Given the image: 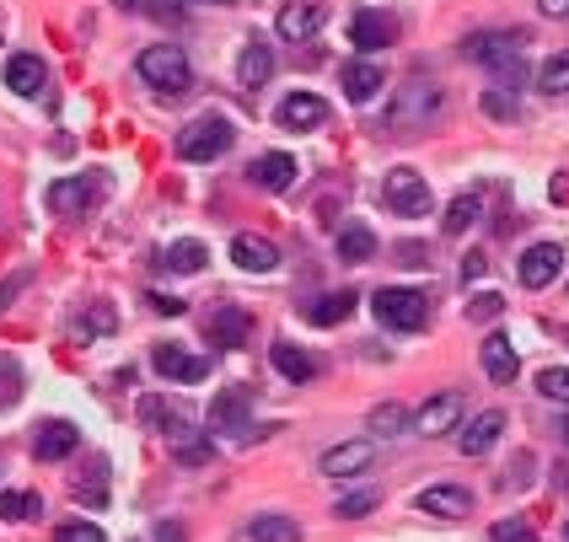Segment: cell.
Segmentation results:
<instances>
[{"label":"cell","mask_w":569,"mask_h":542,"mask_svg":"<svg viewBox=\"0 0 569 542\" xmlns=\"http://www.w3.org/2000/svg\"><path fill=\"white\" fill-rule=\"evenodd\" d=\"M232 140H237L232 119L204 113V119L183 124V135H178V156H183V161H215V156H226V150H232Z\"/></svg>","instance_id":"obj_5"},{"label":"cell","mask_w":569,"mask_h":542,"mask_svg":"<svg viewBox=\"0 0 569 542\" xmlns=\"http://www.w3.org/2000/svg\"><path fill=\"white\" fill-rule=\"evenodd\" d=\"M414 505L425 516H441V521H467L473 516V489L467 483H430L414 494Z\"/></svg>","instance_id":"obj_9"},{"label":"cell","mask_w":569,"mask_h":542,"mask_svg":"<svg viewBox=\"0 0 569 542\" xmlns=\"http://www.w3.org/2000/svg\"><path fill=\"white\" fill-rule=\"evenodd\" d=\"M377 489H355V494H344V499H339V505H333V516H339V521H355V516H371V510H377Z\"/></svg>","instance_id":"obj_40"},{"label":"cell","mask_w":569,"mask_h":542,"mask_svg":"<svg viewBox=\"0 0 569 542\" xmlns=\"http://www.w3.org/2000/svg\"><path fill=\"white\" fill-rule=\"evenodd\" d=\"M339 258H344V264H366V258H377V231L360 226V220H349V226L339 231Z\"/></svg>","instance_id":"obj_29"},{"label":"cell","mask_w":569,"mask_h":542,"mask_svg":"<svg viewBox=\"0 0 569 542\" xmlns=\"http://www.w3.org/2000/svg\"><path fill=\"white\" fill-rule=\"evenodd\" d=\"M489 538H495V542H537V532H532L521 516H500V521L489 527Z\"/></svg>","instance_id":"obj_42"},{"label":"cell","mask_w":569,"mask_h":542,"mask_svg":"<svg viewBox=\"0 0 569 542\" xmlns=\"http://www.w3.org/2000/svg\"><path fill=\"white\" fill-rule=\"evenodd\" d=\"M339 81H344V97L349 103H371L381 86H387V70L377 60H349V65L339 70Z\"/></svg>","instance_id":"obj_22"},{"label":"cell","mask_w":569,"mask_h":542,"mask_svg":"<svg viewBox=\"0 0 569 542\" xmlns=\"http://www.w3.org/2000/svg\"><path fill=\"white\" fill-rule=\"evenodd\" d=\"M457 419H462V393H436L430 404L408 419V430H419V435L436 441V435H446V430H457Z\"/></svg>","instance_id":"obj_15"},{"label":"cell","mask_w":569,"mask_h":542,"mask_svg":"<svg viewBox=\"0 0 569 542\" xmlns=\"http://www.w3.org/2000/svg\"><path fill=\"white\" fill-rule=\"evenodd\" d=\"M204 5H232V0H204Z\"/></svg>","instance_id":"obj_48"},{"label":"cell","mask_w":569,"mask_h":542,"mask_svg":"<svg viewBox=\"0 0 569 542\" xmlns=\"http://www.w3.org/2000/svg\"><path fill=\"white\" fill-rule=\"evenodd\" d=\"M75 499H86V505H108V462H103V457H92V473L75 478Z\"/></svg>","instance_id":"obj_34"},{"label":"cell","mask_w":569,"mask_h":542,"mask_svg":"<svg viewBox=\"0 0 569 542\" xmlns=\"http://www.w3.org/2000/svg\"><path fill=\"white\" fill-rule=\"evenodd\" d=\"M521 49H526V33H521V27H495V33H473V38H462V55H467L473 65L495 70L500 81H515V86H521V75H526Z\"/></svg>","instance_id":"obj_1"},{"label":"cell","mask_w":569,"mask_h":542,"mask_svg":"<svg viewBox=\"0 0 569 542\" xmlns=\"http://www.w3.org/2000/svg\"><path fill=\"white\" fill-rule=\"evenodd\" d=\"M248 183H258L263 194H285L296 183V161L285 150H269V156H258L253 167H248Z\"/></svg>","instance_id":"obj_20"},{"label":"cell","mask_w":569,"mask_h":542,"mask_svg":"<svg viewBox=\"0 0 569 542\" xmlns=\"http://www.w3.org/2000/svg\"><path fill=\"white\" fill-rule=\"evenodd\" d=\"M537 11H543V16H554V22H559V16H569V0H537Z\"/></svg>","instance_id":"obj_47"},{"label":"cell","mask_w":569,"mask_h":542,"mask_svg":"<svg viewBox=\"0 0 569 542\" xmlns=\"http://www.w3.org/2000/svg\"><path fill=\"white\" fill-rule=\"evenodd\" d=\"M478 360H484V376L495 382V387H510L515 382V371H521V360H515V344L506 334H489L484 349H478Z\"/></svg>","instance_id":"obj_19"},{"label":"cell","mask_w":569,"mask_h":542,"mask_svg":"<svg viewBox=\"0 0 569 542\" xmlns=\"http://www.w3.org/2000/svg\"><path fill=\"white\" fill-rule=\"evenodd\" d=\"M173 462H178V468H204V462H215V441L199 435V430L173 435Z\"/></svg>","instance_id":"obj_30"},{"label":"cell","mask_w":569,"mask_h":542,"mask_svg":"<svg viewBox=\"0 0 569 542\" xmlns=\"http://www.w3.org/2000/svg\"><path fill=\"white\" fill-rule=\"evenodd\" d=\"M44 505H38V494H27V489H5L0 494V521H33Z\"/></svg>","instance_id":"obj_37"},{"label":"cell","mask_w":569,"mask_h":542,"mask_svg":"<svg viewBox=\"0 0 569 542\" xmlns=\"http://www.w3.org/2000/svg\"><path fill=\"white\" fill-rule=\"evenodd\" d=\"M119 11L129 16H145V22H162V27H178V22H189V11H183V0H114Z\"/></svg>","instance_id":"obj_28"},{"label":"cell","mask_w":569,"mask_h":542,"mask_svg":"<svg viewBox=\"0 0 569 542\" xmlns=\"http://www.w3.org/2000/svg\"><path fill=\"white\" fill-rule=\"evenodd\" d=\"M381 200H387L392 215H408V220H414V215H425V209H430V183H425L414 167H392V172H387Z\"/></svg>","instance_id":"obj_7"},{"label":"cell","mask_w":569,"mask_h":542,"mask_svg":"<svg viewBox=\"0 0 569 542\" xmlns=\"http://www.w3.org/2000/svg\"><path fill=\"white\" fill-rule=\"evenodd\" d=\"M484 274H489V258H484V253H478V248H473V253H467V258H462V279H467V285H473V279H484Z\"/></svg>","instance_id":"obj_46"},{"label":"cell","mask_w":569,"mask_h":542,"mask_svg":"<svg viewBox=\"0 0 569 542\" xmlns=\"http://www.w3.org/2000/svg\"><path fill=\"white\" fill-rule=\"evenodd\" d=\"M500 435H506V413H500V408H489V413H478V419H467V424H462L457 451H462V457H489Z\"/></svg>","instance_id":"obj_16"},{"label":"cell","mask_w":569,"mask_h":542,"mask_svg":"<svg viewBox=\"0 0 569 542\" xmlns=\"http://www.w3.org/2000/svg\"><path fill=\"white\" fill-rule=\"evenodd\" d=\"M500 312H506L500 296H467V317H473V323H495Z\"/></svg>","instance_id":"obj_44"},{"label":"cell","mask_w":569,"mask_h":542,"mask_svg":"<svg viewBox=\"0 0 569 542\" xmlns=\"http://www.w3.org/2000/svg\"><path fill=\"white\" fill-rule=\"evenodd\" d=\"M5 86H11L16 97H38V92H44V60H38V55H11V60H5Z\"/></svg>","instance_id":"obj_25"},{"label":"cell","mask_w":569,"mask_h":542,"mask_svg":"<svg viewBox=\"0 0 569 542\" xmlns=\"http://www.w3.org/2000/svg\"><path fill=\"white\" fill-rule=\"evenodd\" d=\"M269 360H274V371H280L285 382H312V376H317V360L307 354V349H296L291 339L274 344V349H269Z\"/></svg>","instance_id":"obj_26"},{"label":"cell","mask_w":569,"mask_h":542,"mask_svg":"<svg viewBox=\"0 0 569 542\" xmlns=\"http://www.w3.org/2000/svg\"><path fill=\"white\" fill-rule=\"evenodd\" d=\"M108 194V178L103 172H92V178H60V183H49V209L55 215H86V209H97Z\"/></svg>","instance_id":"obj_6"},{"label":"cell","mask_w":569,"mask_h":542,"mask_svg":"<svg viewBox=\"0 0 569 542\" xmlns=\"http://www.w3.org/2000/svg\"><path fill=\"white\" fill-rule=\"evenodd\" d=\"M162 264H167L173 274H204L210 269V248L193 242V237H183V242H173V248L162 253Z\"/></svg>","instance_id":"obj_31"},{"label":"cell","mask_w":569,"mask_h":542,"mask_svg":"<svg viewBox=\"0 0 569 542\" xmlns=\"http://www.w3.org/2000/svg\"><path fill=\"white\" fill-rule=\"evenodd\" d=\"M565 538H569V527H565Z\"/></svg>","instance_id":"obj_49"},{"label":"cell","mask_w":569,"mask_h":542,"mask_svg":"<svg viewBox=\"0 0 569 542\" xmlns=\"http://www.w3.org/2000/svg\"><path fill=\"white\" fill-rule=\"evenodd\" d=\"M151 371L167 376V382H204V376H210V360L193 354V349H183V344H156V349H151Z\"/></svg>","instance_id":"obj_11"},{"label":"cell","mask_w":569,"mask_h":542,"mask_svg":"<svg viewBox=\"0 0 569 542\" xmlns=\"http://www.w3.org/2000/svg\"><path fill=\"white\" fill-rule=\"evenodd\" d=\"M478 215H484V200L478 194H457V200L446 204V237H462L467 226H478Z\"/></svg>","instance_id":"obj_32"},{"label":"cell","mask_w":569,"mask_h":542,"mask_svg":"<svg viewBox=\"0 0 569 542\" xmlns=\"http://www.w3.org/2000/svg\"><path fill=\"white\" fill-rule=\"evenodd\" d=\"M145 301H151V306H156V317H183V312H189V306H183V301H178V296H156V290H151V296H145Z\"/></svg>","instance_id":"obj_45"},{"label":"cell","mask_w":569,"mask_h":542,"mask_svg":"<svg viewBox=\"0 0 569 542\" xmlns=\"http://www.w3.org/2000/svg\"><path fill=\"white\" fill-rule=\"evenodd\" d=\"M232 264L237 269H248V274H269V269H280V248L269 242V237H232Z\"/></svg>","instance_id":"obj_21"},{"label":"cell","mask_w":569,"mask_h":542,"mask_svg":"<svg viewBox=\"0 0 569 542\" xmlns=\"http://www.w3.org/2000/svg\"><path fill=\"white\" fill-rule=\"evenodd\" d=\"M377 462V441H344V446H328L322 451V473L328 478H355Z\"/></svg>","instance_id":"obj_17"},{"label":"cell","mask_w":569,"mask_h":542,"mask_svg":"<svg viewBox=\"0 0 569 542\" xmlns=\"http://www.w3.org/2000/svg\"><path fill=\"white\" fill-rule=\"evenodd\" d=\"M537 86H543L548 97H565V92H569V49H559V55H548V60H543V70H537Z\"/></svg>","instance_id":"obj_36"},{"label":"cell","mask_w":569,"mask_h":542,"mask_svg":"<svg viewBox=\"0 0 569 542\" xmlns=\"http://www.w3.org/2000/svg\"><path fill=\"white\" fill-rule=\"evenodd\" d=\"M408 419H414V413H408L403 404H377L371 413H366L371 435H403V430H408Z\"/></svg>","instance_id":"obj_35"},{"label":"cell","mask_w":569,"mask_h":542,"mask_svg":"<svg viewBox=\"0 0 569 542\" xmlns=\"http://www.w3.org/2000/svg\"><path fill=\"white\" fill-rule=\"evenodd\" d=\"M355 306H360V296L344 285V290H333V296H317L312 306H307V317H312L317 328H333V323H344Z\"/></svg>","instance_id":"obj_27"},{"label":"cell","mask_w":569,"mask_h":542,"mask_svg":"<svg viewBox=\"0 0 569 542\" xmlns=\"http://www.w3.org/2000/svg\"><path fill=\"white\" fill-rule=\"evenodd\" d=\"M478 103H484V113H489V119H500V124H515V119H521V103L510 97L506 86H489Z\"/></svg>","instance_id":"obj_39"},{"label":"cell","mask_w":569,"mask_h":542,"mask_svg":"<svg viewBox=\"0 0 569 542\" xmlns=\"http://www.w3.org/2000/svg\"><path fill=\"white\" fill-rule=\"evenodd\" d=\"M269 75H274V49L263 44V38H248L242 44V55H237V81L258 92V86H269Z\"/></svg>","instance_id":"obj_24"},{"label":"cell","mask_w":569,"mask_h":542,"mask_svg":"<svg viewBox=\"0 0 569 542\" xmlns=\"http://www.w3.org/2000/svg\"><path fill=\"white\" fill-rule=\"evenodd\" d=\"M565 269V248L559 242H532L526 253H521V264H515V279L526 285V290H548L554 279Z\"/></svg>","instance_id":"obj_10"},{"label":"cell","mask_w":569,"mask_h":542,"mask_svg":"<svg viewBox=\"0 0 569 542\" xmlns=\"http://www.w3.org/2000/svg\"><path fill=\"white\" fill-rule=\"evenodd\" d=\"M253 334V317L248 312H237V306H221L215 317H210V344L221 349V354H232V349H242Z\"/></svg>","instance_id":"obj_23"},{"label":"cell","mask_w":569,"mask_h":542,"mask_svg":"<svg viewBox=\"0 0 569 542\" xmlns=\"http://www.w3.org/2000/svg\"><path fill=\"white\" fill-rule=\"evenodd\" d=\"M140 413H145V424H162V430H167V441L189 430V424H183V413H178V408H167L162 398H145V404H140Z\"/></svg>","instance_id":"obj_38"},{"label":"cell","mask_w":569,"mask_h":542,"mask_svg":"<svg viewBox=\"0 0 569 542\" xmlns=\"http://www.w3.org/2000/svg\"><path fill=\"white\" fill-rule=\"evenodd\" d=\"M537 393L554 398V404H569V371L565 365H548V371L537 376Z\"/></svg>","instance_id":"obj_41"},{"label":"cell","mask_w":569,"mask_h":542,"mask_svg":"<svg viewBox=\"0 0 569 542\" xmlns=\"http://www.w3.org/2000/svg\"><path fill=\"white\" fill-rule=\"evenodd\" d=\"M55 542H108V538H103V527H92V521H60V527H55Z\"/></svg>","instance_id":"obj_43"},{"label":"cell","mask_w":569,"mask_h":542,"mask_svg":"<svg viewBox=\"0 0 569 542\" xmlns=\"http://www.w3.org/2000/svg\"><path fill=\"white\" fill-rule=\"evenodd\" d=\"M322 22H328V11L317 5V0H291L285 11H280V38L285 44H307L322 33Z\"/></svg>","instance_id":"obj_18"},{"label":"cell","mask_w":569,"mask_h":542,"mask_svg":"<svg viewBox=\"0 0 569 542\" xmlns=\"http://www.w3.org/2000/svg\"><path fill=\"white\" fill-rule=\"evenodd\" d=\"M446 97L436 81H425V75H414V81H403V92L387 103V130H430L436 119H441Z\"/></svg>","instance_id":"obj_2"},{"label":"cell","mask_w":569,"mask_h":542,"mask_svg":"<svg viewBox=\"0 0 569 542\" xmlns=\"http://www.w3.org/2000/svg\"><path fill=\"white\" fill-rule=\"evenodd\" d=\"M274 124H280V130H291V135L322 130V124H328V103H322L317 92H291V97H280V108H274Z\"/></svg>","instance_id":"obj_8"},{"label":"cell","mask_w":569,"mask_h":542,"mask_svg":"<svg viewBox=\"0 0 569 542\" xmlns=\"http://www.w3.org/2000/svg\"><path fill=\"white\" fill-rule=\"evenodd\" d=\"M140 81L145 86H156V92H167V97H178V92H189L193 86V65L183 49H173V44H151V49H140Z\"/></svg>","instance_id":"obj_4"},{"label":"cell","mask_w":569,"mask_h":542,"mask_svg":"<svg viewBox=\"0 0 569 542\" xmlns=\"http://www.w3.org/2000/svg\"><path fill=\"white\" fill-rule=\"evenodd\" d=\"M377 306V323L392 334H425L430 328V296L425 290H408V285H381L371 296Z\"/></svg>","instance_id":"obj_3"},{"label":"cell","mask_w":569,"mask_h":542,"mask_svg":"<svg viewBox=\"0 0 569 542\" xmlns=\"http://www.w3.org/2000/svg\"><path fill=\"white\" fill-rule=\"evenodd\" d=\"M398 16L392 11H355V22H349V44L360 49V55H377V49H392L398 44Z\"/></svg>","instance_id":"obj_12"},{"label":"cell","mask_w":569,"mask_h":542,"mask_svg":"<svg viewBox=\"0 0 569 542\" xmlns=\"http://www.w3.org/2000/svg\"><path fill=\"white\" fill-rule=\"evenodd\" d=\"M248 413H253V393H248V387H226V393L210 404V430H215V435H242Z\"/></svg>","instance_id":"obj_13"},{"label":"cell","mask_w":569,"mask_h":542,"mask_svg":"<svg viewBox=\"0 0 569 542\" xmlns=\"http://www.w3.org/2000/svg\"><path fill=\"white\" fill-rule=\"evenodd\" d=\"M248 538L253 542H301V527L291 516H253L248 521Z\"/></svg>","instance_id":"obj_33"},{"label":"cell","mask_w":569,"mask_h":542,"mask_svg":"<svg viewBox=\"0 0 569 542\" xmlns=\"http://www.w3.org/2000/svg\"><path fill=\"white\" fill-rule=\"evenodd\" d=\"M75 446H81V430H75L70 419H49V424L33 430V457H38V462H64Z\"/></svg>","instance_id":"obj_14"}]
</instances>
